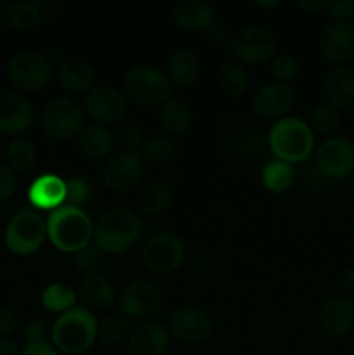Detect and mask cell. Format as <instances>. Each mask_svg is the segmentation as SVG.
I'll return each mask as SVG.
<instances>
[{"label": "cell", "instance_id": "obj_1", "mask_svg": "<svg viewBox=\"0 0 354 355\" xmlns=\"http://www.w3.org/2000/svg\"><path fill=\"white\" fill-rule=\"evenodd\" d=\"M47 238L59 252L76 255L90 246L94 239V224L83 208L62 205L49 215Z\"/></svg>", "mask_w": 354, "mask_h": 355}, {"label": "cell", "instance_id": "obj_2", "mask_svg": "<svg viewBox=\"0 0 354 355\" xmlns=\"http://www.w3.org/2000/svg\"><path fill=\"white\" fill-rule=\"evenodd\" d=\"M97 319L87 307L69 309L52 324V345L68 355L87 352L97 338Z\"/></svg>", "mask_w": 354, "mask_h": 355}, {"label": "cell", "instance_id": "obj_3", "mask_svg": "<svg viewBox=\"0 0 354 355\" xmlns=\"http://www.w3.org/2000/svg\"><path fill=\"white\" fill-rule=\"evenodd\" d=\"M269 148L283 163H301L314 151V132L297 116L280 118L269 130Z\"/></svg>", "mask_w": 354, "mask_h": 355}, {"label": "cell", "instance_id": "obj_4", "mask_svg": "<svg viewBox=\"0 0 354 355\" xmlns=\"http://www.w3.org/2000/svg\"><path fill=\"white\" fill-rule=\"evenodd\" d=\"M141 234L139 217L128 208L106 211L94 225V243L101 253H124L134 246Z\"/></svg>", "mask_w": 354, "mask_h": 355}, {"label": "cell", "instance_id": "obj_5", "mask_svg": "<svg viewBox=\"0 0 354 355\" xmlns=\"http://www.w3.org/2000/svg\"><path fill=\"white\" fill-rule=\"evenodd\" d=\"M124 89L141 106H162L174 94L169 76L151 64L132 66L124 76Z\"/></svg>", "mask_w": 354, "mask_h": 355}, {"label": "cell", "instance_id": "obj_6", "mask_svg": "<svg viewBox=\"0 0 354 355\" xmlns=\"http://www.w3.org/2000/svg\"><path fill=\"white\" fill-rule=\"evenodd\" d=\"M47 238V222L33 210L19 211L10 218L3 232L6 246L14 255H33L42 248Z\"/></svg>", "mask_w": 354, "mask_h": 355}, {"label": "cell", "instance_id": "obj_7", "mask_svg": "<svg viewBox=\"0 0 354 355\" xmlns=\"http://www.w3.org/2000/svg\"><path fill=\"white\" fill-rule=\"evenodd\" d=\"M52 71L54 69L49 59L33 51L14 52L7 61V76L10 83L24 92H38L49 87Z\"/></svg>", "mask_w": 354, "mask_h": 355}, {"label": "cell", "instance_id": "obj_8", "mask_svg": "<svg viewBox=\"0 0 354 355\" xmlns=\"http://www.w3.org/2000/svg\"><path fill=\"white\" fill-rule=\"evenodd\" d=\"M40 121L49 137L68 141L85 128V113L82 106L69 97H58L44 107Z\"/></svg>", "mask_w": 354, "mask_h": 355}, {"label": "cell", "instance_id": "obj_9", "mask_svg": "<svg viewBox=\"0 0 354 355\" xmlns=\"http://www.w3.org/2000/svg\"><path fill=\"white\" fill-rule=\"evenodd\" d=\"M278 40L273 31L259 24H252L236 31L229 51L236 61L245 64H262L274 58Z\"/></svg>", "mask_w": 354, "mask_h": 355}, {"label": "cell", "instance_id": "obj_10", "mask_svg": "<svg viewBox=\"0 0 354 355\" xmlns=\"http://www.w3.org/2000/svg\"><path fill=\"white\" fill-rule=\"evenodd\" d=\"M186 259V246L174 232H158L146 241L142 262L155 274H172Z\"/></svg>", "mask_w": 354, "mask_h": 355}, {"label": "cell", "instance_id": "obj_11", "mask_svg": "<svg viewBox=\"0 0 354 355\" xmlns=\"http://www.w3.org/2000/svg\"><path fill=\"white\" fill-rule=\"evenodd\" d=\"M163 295L151 281H132L121 290L118 297V307L121 315L134 321H148L162 309Z\"/></svg>", "mask_w": 354, "mask_h": 355}, {"label": "cell", "instance_id": "obj_12", "mask_svg": "<svg viewBox=\"0 0 354 355\" xmlns=\"http://www.w3.org/2000/svg\"><path fill=\"white\" fill-rule=\"evenodd\" d=\"M146 173V162L139 153L121 151L110 156L103 168V182L115 193H128L141 184Z\"/></svg>", "mask_w": 354, "mask_h": 355}, {"label": "cell", "instance_id": "obj_13", "mask_svg": "<svg viewBox=\"0 0 354 355\" xmlns=\"http://www.w3.org/2000/svg\"><path fill=\"white\" fill-rule=\"evenodd\" d=\"M212 329L214 324L210 315L193 305H183L170 315L169 333L184 345L203 343L205 340L210 338Z\"/></svg>", "mask_w": 354, "mask_h": 355}, {"label": "cell", "instance_id": "obj_14", "mask_svg": "<svg viewBox=\"0 0 354 355\" xmlns=\"http://www.w3.org/2000/svg\"><path fill=\"white\" fill-rule=\"evenodd\" d=\"M316 163L326 177H351L354 172V144L342 135H332L319 144Z\"/></svg>", "mask_w": 354, "mask_h": 355}, {"label": "cell", "instance_id": "obj_15", "mask_svg": "<svg viewBox=\"0 0 354 355\" xmlns=\"http://www.w3.org/2000/svg\"><path fill=\"white\" fill-rule=\"evenodd\" d=\"M82 110L97 125H113L124 118L127 103L124 94L115 87H94L83 97Z\"/></svg>", "mask_w": 354, "mask_h": 355}, {"label": "cell", "instance_id": "obj_16", "mask_svg": "<svg viewBox=\"0 0 354 355\" xmlns=\"http://www.w3.org/2000/svg\"><path fill=\"white\" fill-rule=\"evenodd\" d=\"M318 49L323 59L335 66L347 64L354 59V24L330 23L318 38Z\"/></svg>", "mask_w": 354, "mask_h": 355}, {"label": "cell", "instance_id": "obj_17", "mask_svg": "<svg viewBox=\"0 0 354 355\" xmlns=\"http://www.w3.org/2000/svg\"><path fill=\"white\" fill-rule=\"evenodd\" d=\"M321 331L330 338H344L354 328V302L347 295H332L318 314Z\"/></svg>", "mask_w": 354, "mask_h": 355}, {"label": "cell", "instance_id": "obj_18", "mask_svg": "<svg viewBox=\"0 0 354 355\" xmlns=\"http://www.w3.org/2000/svg\"><path fill=\"white\" fill-rule=\"evenodd\" d=\"M169 347V328L153 319L137 322L127 338V355H165Z\"/></svg>", "mask_w": 354, "mask_h": 355}, {"label": "cell", "instance_id": "obj_19", "mask_svg": "<svg viewBox=\"0 0 354 355\" xmlns=\"http://www.w3.org/2000/svg\"><path fill=\"white\" fill-rule=\"evenodd\" d=\"M35 111L26 97L16 92L0 94V132L19 135L33 125Z\"/></svg>", "mask_w": 354, "mask_h": 355}, {"label": "cell", "instance_id": "obj_20", "mask_svg": "<svg viewBox=\"0 0 354 355\" xmlns=\"http://www.w3.org/2000/svg\"><path fill=\"white\" fill-rule=\"evenodd\" d=\"M295 92L288 83H266L255 92L252 99V106L259 116L266 120L280 118L294 106Z\"/></svg>", "mask_w": 354, "mask_h": 355}, {"label": "cell", "instance_id": "obj_21", "mask_svg": "<svg viewBox=\"0 0 354 355\" xmlns=\"http://www.w3.org/2000/svg\"><path fill=\"white\" fill-rule=\"evenodd\" d=\"M328 103L337 110L354 107V68L349 64L333 66L323 82Z\"/></svg>", "mask_w": 354, "mask_h": 355}, {"label": "cell", "instance_id": "obj_22", "mask_svg": "<svg viewBox=\"0 0 354 355\" xmlns=\"http://www.w3.org/2000/svg\"><path fill=\"white\" fill-rule=\"evenodd\" d=\"M76 295L89 307V311L104 312L113 307L117 300V290L113 283L103 274L83 276L76 286Z\"/></svg>", "mask_w": 354, "mask_h": 355}, {"label": "cell", "instance_id": "obj_23", "mask_svg": "<svg viewBox=\"0 0 354 355\" xmlns=\"http://www.w3.org/2000/svg\"><path fill=\"white\" fill-rule=\"evenodd\" d=\"M28 200L40 210H56L66 203V180L54 173H44L31 182Z\"/></svg>", "mask_w": 354, "mask_h": 355}, {"label": "cell", "instance_id": "obj_24", "mask_svg": "<svg viewBox=\"0 0 354 355\" xmlns=\"http://www.w3.org/2000/svg\"><path fill=\"white\" fill-rule=\"evenodd\" d=\"M56 82L69 94H89L96 82V71H94L92 64L83 59H66L56 69Z\"/></svg>", "mask_w": 354, "mask_h": 355}, {"label": "cell", "instance_id": "obj_25", "mask_svg": "<svg viewBox=\"0 0 354 355\" xmlns=\"http://www.w3.org/2000/svg\"><path fill=\"white\" fill-rule=\"evenodd\" d=\"M172 17L184 31H201L214 23V7L207 0H180L174 6Z\"/></svg>", "mask_w": 354, "mask_h": 355}, {"label": "cell", "instance_id": "obj_26", "mask_svg": "<svg viewBox=\"0 0 354 355\" xmlns=\"http://www.w3.org/2000/svg\"><path fill=\"white\" fill-rule=\"evenodd\" d=\"M169 80L172 87L177 89H189L194 85L201 73V62L198 55L189 49H179L169 59Z\"/></svg>", "mask_w": 354, "mask_h": 355}, {"label": "cell", "instance_id": "obj_27", "mask_svg": "<svg viewBox=\"0 0 354 355\" xmlns=\"http://www.w3.org/2000/svg\"><path fill=\"white\" fill-rule=\"evenodd\" d=\"M78 146L83 156L94 159V162H99V159L110 156L111 149H113V135L103 125H85V128L80 132Z\"/></svg>", "mask_w": 354, "mask_h": 355}, {"label": "cell", "instance_id": "obj_28", "mask_svg": "<svg viewBox=\"0 0 354 355\" xmlns=\"http://www.w3.org/2000/svg\"><path fill=\"white\" fill-rule=\"evenodd\" d=\"M40 6L30 0H19L3 6L2 19L9 30L14 31H30L40 21Z\"/></svg>", "mask_w": 354, "mask_h": 355}, {"label": "cell", "instance_id": "obj_29", "mask_svg": "<svg viewBox=\"0 0 354 355\" xmlns=\"http://www.w3.org/2000/svg\"><path fill=\"white\" fill-rule=\"evenodd\" d=\"M160 123L172 135L186 134L193 125L191 107L184 101L172 97L160 107Z\"/></svg>", "mask_w": 354, "mask_h": 355}, {"label": "cell", "instance_id": "obj_30", "mask_svg": "<svg viewBox=\"0 0 354 355\" xmlns=\"http://www.w3.org/2000/svg\"><path fill=\"white\" fill-rule=\"evenodd\" d=\"M174 201V191L165 182H149L141 189L137 205L144 214L158 215L169 210Z\"/></svg>", "mask_w": 354, "mask_h": 355}, {"label": "cell", "instance_id": "obj_31", "mask_svg": "<svg viewBox=\"0 0 354 355\" xmlns=\"http://www.w3.org/2000/svg\"><path fill=\"white\" fill-rule=\"evenodd\" d=\"M219 87L229 97H242L248 90L250 76L238 61H224L219 68Z\"/></svg>", "mask_w": 354, "mask_h": 355}, {"label": "cell", "instance_id": "obj_32", "mask_svg": "<svg viewBox=\"0 0 354 355\" xmlns=\"http://www.w3.org/2000/svg\"><path fill=\"white\" fill-rule=\"evenodd\" d=\"M177 153V146L169 135L155 134L151 137L144 139L141 148V156L144 162L153 163V165H165L172 162Z\"/></svg>", "mask_w": 354, "mask_h": 355}, {"label": "cell", "instance_id": "obj_33", "mask_svg": "<svg viewBox=\"0 0 354 355\" xmlns=\"http://www.w3.org/2000/svg\"><path fill=\"white\" fill-rule=\"evenodd\" d=\"M6 158L7 163H9V168L14 173H26L33 170V166L37 165V149L26 139H14L7 146Z\"/></svg>", "mask_w": 354, "mask_h": 355}, {"label": "cell", "instance_id": "obj_34", "mask_svg": "<svg viewBox=\"0 0 354 355\" xmlns=\"http://www.w3.org/2000/svg\"><path fill=\"white\" fill-rule=\"evenodd\" d=\"M76 291H73L71 288L66 286V284L54 283L49 284L44 291H42V305L47 309L49 312H54V314H65L69 309L76 307Z\"/></svg>", "mask_w": 354, "mask_h": 355}, {"label": "cell", "instance_id": "obj_35", "mask_svg": "<svg viewBox=\"0 0 354 355\" xmlns=\"http://www.w3.org/2000/svg\"><path fill=\"white\" fill-rule=\"evenodd\" d=\"M260 180H262L264 187L267 191L274 194H281L290 189L292 184H294V172H292L288 163L274 159V162H269L264 166L262 173H260Z\"/></svg>", "mask_w": 354, "mask_h": 355}, {"label": "cell", "instance_id": "obj_36", "mask_svg": "<svg viewBox=\"0 0 354 355\" xmlns=\"http://www.w3.org/2000/svg\"><path fill=\"white\" fill-rule=\"evenodd\" d=\"M130 335L128 319L121 314H110L97 326V338L108 347H117L127 342Z\"/></svg>", "mask_w": 354, "mask_h": 355}, {"label": "cell", "instance_id": "obj_37", "mask_svg": "<svg viewBox=\"0 0 354 355\" xmlns=\"http://www.w3.org/2000/svg\"><path fill=\"white\" fill-rule=\"evenodd\" d=\"M340 123H342V111L337 110L330 103H323L316 106L311 111V116H309V127L312 128V132L330 135V137L339 130Z\"/></svg>", "mask_w": 354, "mask_h": 355}, {"label": "cell", "instance_id": "obj_38", "mask_svg": "<svg viewBox=\"0 0 354 355\" xmlns=\"http://www.w3.org/2000/svg\"><path fill=\"white\" fill-rule=\"evenodd\" d=\"M92 200V186L83 177H71L66 180V203L69 207L82 208Z\"/></svg>", "mask_w": 354, "mask_h": 355}, {"label": "cell", "instance_id": "obj_39", "mask_svg": "<svg viewBox=\"0 0 354 355\" xmlns=\"http://www.w3.org/2000/svg\"><path fill=\"white\" fill-rule=\"evenodd\" d=\"M298 71H301V62L292 54L276 55L273 64H271V73L276 78V82L280 83H288L292 80H295Z\"/></svg>", "mask_w": 354, "mask_h": 355}, {"label": "cell", "instance_id": "obj_40", "mask_svg": "<svg viewBox=\"0 0 354 355\" xmlns=\"http://www.w3.org/2000/svg\"><path fill=\"white\" fill-rule=\"evenodd\" d=\"M76 269L83 274V276H92V274H99L101 267H103V253L96 248V246H87L85 250L76 253Z\"/></svg>", "mask_w": 354, "mask_h": 355}, {"label": "cell", "instance_id": "obj_41", "mask_svg": "<svg viewBox=\"0 0 354 355\" xmlns=\"http://www.w3.org/2000/svg\"><path fill=\"white\" fill-rule=\"evenodd\" d=\"M326 14L332 19V23L354 24V0H335V2H330Z\"/></svg>", "mask_w": 354, "mask_h": 355}, {"label": "cell", "instance_id": "obj_42", "mask_svg": "<svg viewBox=\"0 0 354 355\" xmlns=\"http://www.w3.org/2000/svg\"><path fill=\"white\" fill-rule=\"evenodd\" d=\"M142 142H144V135L137 125H127L125 128H121L120 144L124 151L137 153V149L142 148Z\"/></svg>", "mask_w": 354, "mask_h": 355}, {"label": "cell", "instance_id": "obj_43", "mask_svg": "<svg viewBox=\"0 0 354 355\" xmlns=\"http://www.w3.org/2000/svg\"><path fill=\"white\" fill-rule=\"evenodd\" d=\"M24 336H26V343H35V342H49V336H51V329H49L47 322L42 321V319H33L26 324L24 329Z\"/></svg>", "mask_w": 354, "mask_h": 355}, {"label": "cell", "instance_id": "obj_44", "mask_svg": "<svg viewBox=\"0 0 354 355\" xmlns=\"http://www.w3.org/2000/svg\"><path fill=\"white\" fill-rule=\"evenodd\" d=\"M17 189V179L16 173L9 168V166L0 163V201L7 200L12 196Z\"/></svg>", "mask_w": 354, "mask_h": 355}, {"label": "cell", "instance_id": "obj_45", "mask_svg": "<svg viewBox=\"0 0 354 355\" xmlns=\"http://www.w3.org/2000/svg\"><path fill=\"white\" fill-rule=\"evenodd\" d=\"M17 326V318L9 307H0V338H7L14 333Z\"/></svg>", "mask_w": 354, "mask_h": 355}, {"label": "cell", "instance_id": "obj_46", "mask_svg": "<svg viewBox=\"0 0 354 355\" xmlns=\"http://www.w3.org/2000/svg\"><path fill=\"white\" fill-rule=\"evenodd\" d=\"M21 355H59V350L49 342H35L26 343Z\"/></svg>", "mask_w": 354, "mask_h": 355}, {"label": "cell", "instance_id": "obj_47", "mask_svg": "<svg viewBox=\"0 0 354 355\" xmlns=\"http://www.w3.org/2000/svg\"><path fill=\"white\" fill-rule=\"evenodd\" d=\"M330 6V0H297V7L307 14H318L326 10Z\"/></svg>", "mask_w": 354, "mask_h": 355}, {"label": "cell", "instance_id": "obj_48", "mask_svg": "<svg viewBox=\"0 0 354 355\" xmlns=\"http://www.w3.org/2000/svg\"><path fill=\"white\" fill-rule=\"evenodd\" d=\"M205 37H207L208 42H212V44H222V42L226 40V37H228V31H226L224 24L212 23L210 26L205 30Z\"/></svg>", "mask_w": 354, "mask_h": 355}, {"label": "cell", "instance_id": "obj_49", "mask_svg": "<svg viewBox=\"0 0 354 355\" xmlns=\"http://www.w3.org/2000/svg\"><path fill=\"white\" fill-rule=\"evenodd\" d=\"M342 288L347 297H354V263L342 272Z\"/></svg>", "mask_w": 354, "mask_h": 355}, {"label": "cell", "instance_id": "obj_50", "mask_svg": "<svg viewBox=\"0 0 354 355\" xmlns=\"http://www.w3.org/2000/svg\"><path fill=\"white\" fill-rule=\"evenodd\" d=\"M0 355H21V350L9 338H0Z\"/></svg>", "mask_w": 354, "mask_h": 355}, {"label": "cell", "instance_id": "obj_51", "mask_svg": "<svg viewBox=\"0 0 354 355\" xmlns=\"http://www.w3.org/2000/svg\"><path fill=\"white\" fill-rule=\"evenodd\" d=\"M45 58L49 59V62H51V64H54V62H59V64H62V62L66 61V52L62 51V49H59V47H52V49H49V52H47V55H45Z\"/></svg>", "mask_w": 354, "mask_h": 355}, {"label": "cell", "instance_id": "obj_52", "mask_svg": "<svg viewBox=\"0 0 354 355\" xmlns=\"http://www.w3.org/2000/svg\"><path fill=\"white\" fill-rule=\"evenodd\" d=\"M280 0H271V2H262V0H260V2H255V6H259V7H278L280 6Z\"/></svg>", "mask_w": 354, "mask_h": 355}, {"label": "cell", "instance_id": "obj_53", "mask_svg": "<svg viewBox=\"0 0 354 355\" xmlns=\"http://www.w3.org/2000/svg\"><path fill=\"white\" fill-rule=\"evenodd\" d=\"M349 189H351V193L354 194V172H353V175L349 177Z\"/></svg>", "mask_w": 354, "mask_h": 355}, {"label": "cell", "instance_id": "obj_54", "mask_svg": "<svg viewBox=\"0 0 354 355\" xmlns=\"http://www.w3.org/2000/svg\"><path fill=\"white\" fill-rule=\"evenodd\" d=\"M3 10V6H2V2H0V12H2Z\"/></svg>", "mask_w": 354, "mask_h": 355}, {"label": "cell", "instance_id": "obj_55", "mask_svg": "<svg viewBox=\"0 0 354 355\" xmlns=\"http://www.w3.org/2000/svg\"><path fill=\"white\" fill-rule=\"evenodd\" d=\"M353 232H354V218H353Z\"/></svg>", "mask_w": 354, "mask_h": 355}]
</instances>
